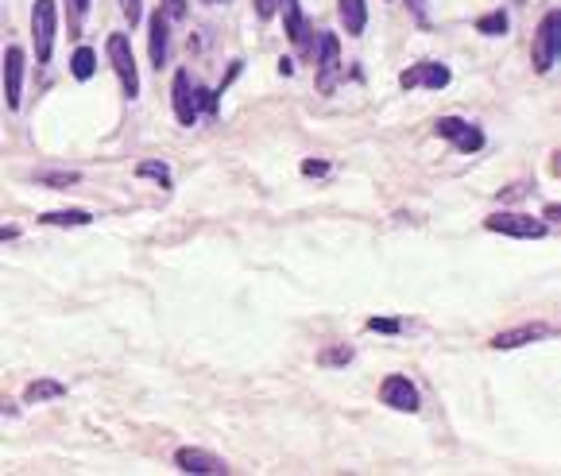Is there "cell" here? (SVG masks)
I'll list each match as a JSON object with an SVG mask.
<instances>
[{"instance_id":"6","label":"cell","mask_w":561,"mask_h":476,"mask_svg":"<svg viewBox=\"0 0 561 476\" xmlns=\"http://www.w3.org/2000/svg\"><path fill=\"white\" fill-rule=\"evenodd\" d=\"M434 132L442 136L449 148L461 151V155H476V151L484 148V132L476 124H469L465 117H438Z\"/></svg>"},{"instance_id":"9","label":"cell","mask_w":561,"mask_h":476,"mask_svg":"<svg viewBox=\"0 0 561 476\" xmlns=\"http://www.w3.org/2000/svg\"><path fill=\"white\" fill-rule=\"evenodd\" d=\"M380 403H387L391 411H403V415H414V411L422 407L418 387H414L407 376H387L384 384H380Z\"/></svg>"},{"instance_id":"25","label":"cell","mask_w":561,"mask_h":476,"mask_svg":"<svg viewBox=\"0 0 561 476\" xmlns=\"http://www.w3.org/2000/svg\"><path fill=\"white\" fill-rule=\"evenodd\" d=\"M35 182H47V186H74L78 175H74V171H66V175H39Z\"/></svg>"},{"instance_id":"13","label":"cell","mask_w":561,"mask_h":476,"mask_svg":"<svg viewBox=\"0 0 561 476\" xmlns=\"http://www.w3.org/2000/svg\"><path fill=\"white\" fill-rule=\"evenodd\" d=\"M175 465L182 469V473H206V476H217V473H225V469H229L221 457H213V453H206V449H190V446L178 449Z\"/></svg>"},{"instance_id":"29","label":"cell","mask_w":561,"mask_h":476,"mask_svg":"<svg viewBox=\"0 0 561 476\" xmlns=\"http://www.w3.org/2000/svg\"><path fill=\"white\" fill-rule=\"evenodd\" d=\"M20 237V225H4V229H0V240H16Z\"/></svg>"},{"instance_id":"24","label":"cell","mask_w":561,"mask_h":476,"mask_svg":"<svg viewBox=\"0 0 561 476\" xmlns=\"http://www.w3.org/2000/svg\"><path fill=\"white\" fill-rule=\"evenodd\" d=\"M302 175L306 179H325L329 175V163L325 159H302Z\"/></svg>"},{"instance_id":"11","label":"cell","mask_w":561,"mask_h":476,"mask_svg":"<svg viewBox=\"0 0 561 476\" xmlns=\"http://www.w3.org/2000/svg\"><path fill=\"white\" fill-rule=\"evenodd\" d=\"M24 47H8L4 51V101H8V109L16 113L20 109V90H24Z\"/></svg>"},{"instance_id":"19","label":"cell","mask_w":561,"mask_h":476,"mask_svg":"<svg viewBox=\"0 0 561 476\" xmlns=\"http://www.w3.org/2000/svg\"><path fill=\"white\" fill-rule=\"evenodd\" d=\"M476 31H480V35H507V31H511V20H507V12H488V16L476 20Z\"/></svg>"},{"instance_id":"17","label":"cell","mask_w":561,"mask_h":476,"mask_svg":"<svg viewBox=\"0 0 561 476\" xmlns=\"http://www.w3.org/2000/svg\"><path fill=\"white\" fill-rule=\"evenodd\" d=\"M93 70H97V51H93V47H78L74 59H70V74H74L78 82H89Z\"/></svg>"},{"instance_id":"8","label":"cell","mask_w":561,"mask_h":476,"mask_svg":"<svg viewBox=\"0 0 561 476\" xmlns=\"http://www.w3.org/2000/svg\"><path fill=\"white\" fill-rule=\"evenodd\" d=\"M453 82V70L445 62H414L399 74L403 90H445Z\"/></svg>"},{"instance_id":"22","label":"cell","mask_w":561,"mask_h":476,"mask_svg":"<svg viewBox=\"0 0 561 476\" xmlns=\"http://www.w3.org/2000/svg\"><path fill=\"white\" fill-rule=\"evenodd\" d=\"M120 12H124V20H128V28H136V24L144 20V0H120Z\"/></svg>"},{"instance_id":"2","label":"cell","mask_w":561,"mask_h":476,"mask_svg":"<svg viewBox=\"0 0 561 476\" xmlns=\"http://www.w3.org/2000/svg\"><path fill=\"white\" fill-rule=\"evenodd\" d=\"M484 229H488V233H500V237H515V240L550 237V225H546V221H538L531 213H515V209L488 213V217H484Z\"/></svg>"},{"instance_id":"10","label":"cell","mask_w":561,"mask_h":476,"mask_svg":"<svg viewBox=\"0 0 561 476\" xmlns=\"http://www.w3.org/2000/svg\"><path fill=\"white\" fill-rule=\"evenodd\" d=\"M148 55L155 70L167 66V55H171V16L163 8H155L148 20Z\"/></svg>"},{"instance_id":"18","label":"cell","mask_w":561,"mask_h":476,"mask_svg":"<svg viewBox=\"0 0 561 476\" xmlns=\"http://www.w3.org/2000/svg\"><path fill=\"white\" fill-rule=\"evenodd\" d=\"M136 175H140V179L159 182L163 190H171V167H167V163H155V159H148V163H140V167H136Z\"/></svg>"},{"instance_id":"23","label":"cell","mask_w":561,"mask_h":476,"mask_svg":"<svg viewBox=\"0 0 561 476\" xmlns=\"http://www.w3.org/2000/svg\"><path fill=\"white\" fill-rule=\"evenodd\" d=\"M368 329H372V333L395 337V333H403V322H399V318H368Z\"/></svg>"},{"instance_id":"7","label":"cell","mask_w":561,"mask_h":476,"mask_svg":"<svg viewBox=\"0 0 561 476\" xmlns=\"http://www.w3.org/2000/svg\"><path fill=\"white\" fill-rule=\"evenodd\" d=\"M558 24H561V12H546L538 31H534L531 55H534V70H538V74H550V66L558 59Z\"/></svg>"},{"instance_id":"30","label":"cell","mask_w":561,"mask_h":476,"mask_svg":"<svg viewBox=\"0 0 561 476\" xmlns=\"http://www.w3.org/2000/svg\"><path fill=\"white\" fill-rule=\"evenodd\" d=\"M209 4H217V0H209Z\"/></svg>"},{"instance_id":"5","label":"cell","mask_w":561,"mask_h":476,"mask_svg":"<svg viewBox=\"0 0 561 476\" xmlns=\"http://www.w3.org/2000/svg\"><path fill=\"white\" fill-rule=\"evenodd\" d=\"M314 62H318V90L333 93L341 82V43L333 31L318 35V47H314Z\"/></svg>"},{"instance_id":"16","label":"cell","mask_w":561,"mask_h":476,"mask_svg":"<svg viewBox=\"0 0 561 476\" xmlns=\"http://www.w3.org/2000/svg\"><path fill=\"white\" fill-rule=\"evenodd\" d=\"M39 221H43V225H62V229H70V225H89L93 213H89V209H55V213H43Z\"/></svg>"},{"instance_id":"26","label":"cell","mask_w":561,"mask_h":476,"mask_svg":"<svg viewBox=\"0 0 561 476\" xmlns=\"http://www.w3.org/2000/svg\"><path fill=\"white\" fill-rule=\"evenodd\" d=\"M163 12L171 20H186V0H163Z\"/></svg>"},{"instance_id":"28","label":"cell","mask_w":561,"mask_h":476,"mask_svg":"<svg viewBox=\"0 0 561 476\" xmlns=\"http://www.w3.org/2000/svg\"><path fill=\"white\" fill-rule=\"evenodd\" d=\"M70 12H74V20H82L89 12V0H70Z\"/></svg>"},{"instance_id":"20","label":"cell","mask_w":561,"mask_h":476,"mask_svg":"<svg viewBox=\"0 0 561 476\" xmlns=\"http://www.w3.org/2000/svg\"><path fill=\"white\" fill-rule=\"evenodd\" d=\"M353 360V349L349 345H333V349H325L322 357H318V364H325V368H345Z\"/></svg>"},{"instance_id":"21","label":"cell","mask_w":561,"mask_h":476,"mask_svg":"<svg viewBox=\"0 0 561 476\" xmlns=\"http://www.w3.org/2000/svg\"><path fill=\"white\" fill-rule=\"evenodd\" d=\"M403 4H407V12L414 16L418 28H430V0H403Z\"/></svg>"},{"instance_id":"14","label":"cell","mask_w":561,"mask_h":476,"mask_svg":"<svg viewBox=\"0 0 561 476\" xmlns=\"http://www.w3.org/2000/svg\"><path fill=\"white\" fill-rule=\"evenodd\" d=\"M337 16H341V28L345 35H364L368 28V0H337Z\"/></svg>"},{"instance_id":"3","label":"cell","mask_w":561,"mask_h":476,"mask_svg":"<svg viewBox=\"0 0 561 476\" xmlns=\"http://www.w3.org/2000/svg\"><path fill=\"white\" fill-rule=\"evenodd\" d=\"M55 31H59V4H55V0H35V4H31L35 62H51V51H55Z\"/></svg>"},{"instance_id":"15","label":"cell","mask_w":561,"mask_h":476,"mask_svg":"<svg viewBox=\"0 0 561 476\" xmlns=\"http://www.w3.org/2000/svg\"><path fill=\"white\" fill-rule=\"evenodd\" d=\"M62 395H66V384H59V380H31L24 387V403H51Z\"/></svg>"},{"instance_id":"27","label":"cell","mask_w":561,"mask_h":476,"mask_svg":"<svg viewBox=\"0 0 561 476\" xmlns=\"http://www.w3.org/2000/svg\"><path fill=\"white\" fill-rule=\"evenodd\" d=\"M275 12H279V0H256V16L260 20H271Z\"/></svg>"},{"instance_id":"4","label":"cell","mask_w":561,"mask_h":476,"mask_svg":"<svg viewBox=\"0 0 561 476\" xmlns=\"http://www.w3.org/2000/svg\"><path fill=\"white\" fill-rule=\"evenodd\" d=\"M105 51H109V62H113L120 86H124V97H128V101H136V97H140V74H136V59H132L128 35H124V31H113V35H109V43H105Z\"/></svg>"},{"instance_id":"12","label":"cell","mask_w":561,"mask_h":476,"mask_svg":"<svg viewBox=\"0 0 561 476\" xmlns=\"http://www.w3.org/2000/svg\"><path fill=\"white\" fill-rule=\"evenodd\" d=\"M546 337H554V329L542 326V322H527V326H515V329H503V333H496L488 345H492V349H500V353H507V349H523V345L546 341Z\"/></svg>"},{"instance_id":"1","label":"cell","mask_w":561,"mask_h":476,"mask_svg":"<svg viewBox=\"0 0 561 476\" xmlns=\"http://www.w3.org/2000/svg\"><path fill=\"white\" fill-rule=\"evenodd\" d=\"M217 101H221V93L217 90H202L194 78H190V70H178L175 74V86H171V105H175V120L182 128H190L194 120L202 117H213L217 113Z\"/></svg>"}]
</instances>
